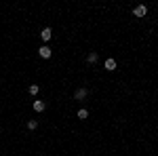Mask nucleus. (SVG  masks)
<instances>
[{
	"label": "nucleus",
	"instance_id": "obj_2",
	"mask_svg": "<svg viewBox=\"0 0 158 156\" xmlns=\"http://www.w3.org/2000/svg\"><path fill=\"white\" fill-rule=\"evenodd\" d=\"M51 36H53V30H51V27H44V30L40 32V38H42L44 42H49V40H51Z\"/></svg>",
	"mask_w": 158,
	"mask_h": 156
},
{
	"label": "nucleus",
	"instance_id": "obj_10",
	"mask_svg": "<svg viewBox=\"0 0 158 156\" xmlns=\"http://www.w3.org/2000/svg\"><path fill=\"white\" fill-rule=\"evenodd\" d=\"M36 127H38V122H36V120H30V122H27V129H32V131H34Z\"/></svg>",
	"mask_w": 158,
	"mask_h": 156
},
{
	"label": "nucleus",
	"instance_id": "obj_6",
	"mask_svg": "<svg viewBox=\"0 0 158 156\" xmlns=\"http://www.w3.org/2000/svg\"><path fill=\"white\" fill-rule=\"evenodd\" d=\"M97 59H99V55L95 53V51H93V53H89V57H86V61H89V63H97Z\"/></svg>",
	"mask_w": 158,
	"mask_h": 156
},
{
	"label": "nucleus",
	"instance_id": "obj_8",
	"mask_svg": "<svg viewBox=\"0 0 158 156\" xmlns=\"http://www.w3.org/2000/svg\"><path fill=\"white\" fill-rule=\"evenodd\" d=\"M27 91H30V95H38L40 86H38V84H30V86H27Z\"/></svg>",
	"mask_w": 158,
	"mask_h": 156
},
{
	"label": "nucleus",
	"instance_id": "obj_7",
	"mask_svg": "<svg viewBox=\"0 0 158 156\" xmlns=\"http://www.w3.org/2000/svg\"><path fill=\"white\" fill-rule=\"evenodd\" d=\"M44 108H47L44 101H34V110H36V112H44Z\"/></svg>",
	"mask_w": 158,
	"mask_h": 156
},
{
	"label": "nucleus",
	"instance_id": "obj_4",
	"mask_svg": "<svg viewBox=\"0 0 158 156\" xmlns=\"http://www.w3.org/2000/svg\"><path fill=\"white\" fill-rule=\"evenodd\" d=\"M103 65H106V70H108V72H114V70H116V59H112V57H110V59H106Z\"/></svg>",
	"mask_w": 158,
	"mask_h": 156
},
{
	"label": "nucleus",
	"instance_id": "obj_9",
	"mask_svg": "<svg viewBox=\"0 0 158 156\" xmlns=\"http://www.w3.org/2000/svg\"><path fill=\"white\" fill-rule=\"evenodd\" d=\"M78 118H82V120H85V118H89V112H86L85 108H82V110H78Z\"/></svg>",
	"mask_w": 158,
	"mask_h": 156
},
{
	"label": "nucleus",
	"instance_id": "obj_3",
	"mask_svg": "<svg viewBox=\"0 0 158 156\" xmlns=\"http://www.w3.org/2000/svg\"><path fill=\"white\" fill-rule=\"evenodd\" d=\"M38 53H40V57H42V59H49V57H51V47H47V44H44V47H40V51H38Z\"/></svg>",
	"mask_w": 158,
	"mask_h": 156
},
{
	"label": "nucleus",
	"instance_id": "obj_5",
	"mask_svg": "<svg viewBox=\"0 0 158 156\" xmlns=\"http://www.w3.org/2000/svg\"><path fill=\"white\" fill-rule=\"evenodd\" d=\"M86 95H89V91H86V89H78V91L74 93V97H76V99H85Z\"/></svg>",
	"mask_w": 158,
	"mask_h": 156
},
{
	"label": "nucleus",
	"instance_id": "obj_1",
	"mask_svg": "<svg viewBox=\"0 0 158 156\" xmlns=\"http://www.w3.org/2000/svg\"><path fill=\"white\" fill-rule=\"evenodd\" d=\"M146 13H148L146 4H137V6L133 9V15H135V17H146Z\"/></svg>",
	"mask_w": 158,
	"mask_h": 156
}]
</instances>
